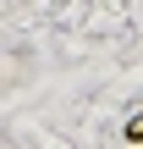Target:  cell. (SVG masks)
I'll list each match as a JSON object with an SVG mask.
<instances>
[{
    "label": "cell",
    "instance_id": "1",
    "mask_svg": "<svg viewBox=\"0 0 143 149\" xmlns=\"http://www.w3.org/2000/svg\"><path fill=\"white\" fill-rule=\"evenodd\" d=\"M121 138H127V144H143V116H132V122H127V133H121Z\"/></svg>",
    "mask_w": 143,
    "mask_h": 149
}]
</instances>
